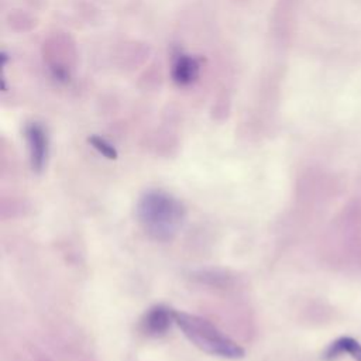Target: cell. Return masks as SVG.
<instances>
[{"instance_id": "cell-1", "label": "cell", "mask_w": 361, "mask_h": 361, "mask_svg": "<svg viewBox=\"0 0 361 361\" xmlns=\"http://www.w3.org/2000/svg\"><path fill=\"white\" fill-rule=\"evenodd\" d=\"M137 217L151 238L168 241L180 230L186 210L172 195L162 190H148L137 203Z\"/></svg>"}, {"instance_id": "cell-2", "label": "cell", "mask_w": 361, "mask_h": 361, "mask_svg": "<svg viewBox=\"0 0 361 361\" xmlns=\"http://www.w3.org/2000/svg\"><path fill=\"white\" fill-rule=\"evenodd\" d=\"M173 322L186 338L202 351L227 360H238L244 357V350L235 341L224 336L210 322L199 316L176 310H173Z\"/></svg>"}, {"instance_id": "cell-3", "label": "cell", "mask_w": 361, "mask_h": 361, "mask_svg": "<svg viewBox=\"0 0 361 361\" xmlns=\"http://www.w3.org/2000/svg\"><path fill=\"white\" fill-rule=\"evenodd\" d=\"M25 138L30 154V164L34 172H41L48 158V135L39 123H30L25 127Z\"/></svg>"}, {"instance_id": "cell-4", "label": "cell", "mask_w": 361, "mask_h": 361, "mask_svg": "<svg viewBox=\"0 0 361 361\" xmlns=\"http://www.w3.org/2000/svg\"><path fill=\"white\" fill-rule=\"evenodd\" d=\"M199 72H200V62L197 58L183 52H178L173 56L171 76L178 86L192 85L197 79Z\"/></svg>"}, {"instance_id": "cell-5", "label": "cell", "mask_w": 361, "mask_h": 361, "mask_svg": "<svg viewBox=\"0 0 361 361\" xmlns=\"http://www.w3.org/2000/svg\"><path fill=\"white\" fill-rule=\"evenodd\" d=\"M171 322H173V310L161 305L154 306L145 314L144 329L151 336H161L169 329Z\"/></svg>"}, {"instance_id": "cell-6", "label": "cell", "mask_w": 361, "mask_h": 361, "mask_svg": "<svg viewBox=\"0 0 361 361\" xmlns=\"http://www.w3.org/2000/svg\"><path fill=\"white\" fill-rule=\"evenodd\" d=\"M350 354L355 361H361V344L353 337H340L333 341L323 354L326 361H334L341 354Z\"/></svg>"}, {"instance_id": "cell-7", "label": "cell", "mask_w": 361, "mask_h": 361, "mask_svg": "<svg viewBox=\"0 0 361 361\" xmlns=\"http://www.w3.org/2000/svg\"><path fill=\"white\" fill-rule=\"evenodd\" d=\"M87 141H89V144H90L96 151H99L103 157H106V158H109V159H116V158H117V151H116V148H114L109 141H106L104 138H102V137H99V135H90V137L87 138Z\"/></svg>"}, {"instance_id": "cell-8", "label": "cell", "mask_w": 361, "mask_h": 361, "mask_svg": "<svg viewBox=\"0 0 361 361\" xmlns=\"http://www.w3.org/2000/svg\"><path fill=\"white\" fill-rule=\"evenodd\" d=\"M51 72H52L54 79H56V80H59V82H66V80H69V73H68L66 69L62 68V66H54V68H51Z\"/></svg>"}]
</instances>
